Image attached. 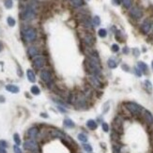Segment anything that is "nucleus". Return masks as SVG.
Instances as JSON below:
<instances>
[{"instance_id":"obj_1","label":"nucleus","mask_w":153,"mask_h":153,"mask_svg":"<svg viewBox=\"0 0 153 153\" xmlns=\"http://www.w3.org/2000/svg\"><path fill=\"white\" fill-rule=\"evenodd\" d=\"M124 106H125L128 111L131 114H132L133 116H139V115H141L142 112L144 111V109H143L141 105L137 104L135 102H125L124 103Z\"/></svg>"},{"instance_id":"obj_2","label":"nucleus","mask_w":153,"mask_h":153,"mask_svg":"<svg viewBox=\"0 0 153 153\" xmlns=\"http://www.w3.org/2000/svg\"><path fill=\"white\" fill-rule=\"evenodd\" d=\"M23 149L32 153H40V146L34 139H27L23 143Z\"/></svg>"},{"instance_id":"obj_3","label":"nucleus","mask_w":153,"mask_h":153,"mask_svg":"<svg viewBox=\"0 0 153 153\" xmlns=\"http://www.w3.org/2000/svg\"><path fill=\"white\" fill-rule=\"evenodd\" d=\"M35 16H36L35 11L31 7H27L21 14V18L23 21H31L35 18Z\"/></svg>"},{"instance_id":"obj_4","label":"nucleus","mask_w":153,"mask_h":153,"mask_svg":"<svg viewBox=\"0 0 153 153\" xmlns=\"http://www.w3.org/2000/svg\"><path fill=\"white\" fill-rule=\"evenodd\" d=\"M23 37L27 41H34L37 38V32L34 28L28 27L23 30Z\"/></svg>"},{"instance_id":"obj_5","label":"nucleus","mask_w":153,"mask_h":153,"mask_svg":"<svg viewBox=\"0 0 153 153\" xmlns=\"http://www.w3.org/2000/svg\"><path fill=\"white\" fill-rule=\"evenodd\" d=\"M44 65H45V59H44V57L40 56H37L34 57V59H33V66H34L36 69L40 70Z\"/></svg>"},{"instance_id":"obj_6","label":"nucleus","mask_w":153,"mask_h":153,"mask_svg":"<svg viewBox=\"0 0 153 153\" xmlns=\"http://www.w3.org/2000/svg\"><path fill=\"white\" fill-rule=\"evenodd\" d=\"M130 15H131L132 18L135 19V20H139V19H141L142 16H143V11H142V9L140 8L133 7L130 11Z\"/></svg>"},{"instance_id":"obj_7","label":"nucleus","mask_w":153,"mask_h":153,"mask_svg":"<svg viewBox=\"0 0 153 153\" xmlns=\"http://www.w3.org/2000/svg\"><path fill=\"white\" fill-rule=\"evenodd\" d=\"M122 125H123V120L120 117H117L114 120V132L117 133L122 132Z\"/></svg>"},{"instance_id":"obj_8","label":"nucleus","mask_w":153,"mask_h":153,"mask_svg":"<svg viewBox=\"0 0 153 153\" xmlns=\"http://www.w3.org/2000/svg\"><path fill=\"white\" fill-rule=\"evenodd\" d=\"M40 131H39V128L38 127H31L29 130L27 131V136H28V139H36L39 135Z\"/></svg>"},{"instance_id":"obj_9","label":"nucleus","mask_w":153,"mask_h":153,"mask_svg":"<svg viewBox=\"0 0 153 153\" xmlns=\"http://www.w3.org/2000/svg\"><path fill=\"white\" fill-rule=\"evenodd\" d=\"M50 135L54 138H59V139H62V140H66L67 138L66 134H64L61 131L56 130V129H53V130L50 131Z\"/></svg>"},{"instance_id":"obj_10","label":"nucleus","mask_w":153,"mask_h":153,"mask_svg":"<svg viewBox=\"0 0 153 153\" xmlns=\"http://www.w3.org/2000/svg\"><path fill=\"white\" fill-rule=\"evenodd\" d=\"M41 78L43 80V82L46 83V84H49L50 82H52V76H51V73H49L48 70H41Z\"/></svg>"},{"instance_id":"obj_11","label":"nucleus","mask_w":153,"mask_h":153,"mask_svg":"<svg viewBox=\"0 0 153 153\" xmlns=\"http://www.w3.org/2000/svg\"><path fill=\"white\" fill-rule=\"evenodd\" d=\"M150 29H151V23H150L149 21L146 20V21L141 25L140 30H141V32L143 33V34L146 35V34H147V33H149V32L150 31Z\"/></svg>"},{"instance_id":"obj_12","label":"nucleus","mask_w":153,"mask_h":153,"mask_svg":"<svg viewBox=\"0 0 153 153\" xmlns=\"http://www.w3.org/2000/svg\"><path fill=\"white\" fill-rule=\"evenodd\" d=\"M143 116H144V119L146 120V122L149 124V125H153V115L147 111V110H144L143 111Z\"/></svg>"},{"instance_id":"obj_13","label":"nucleus","mask_w":153,"mask_h":153,"mask_svg":"<svg viewBox=\"0 0 153 153\" xmlns=\"http://www.w3.org/2000/svg\"><path fill=\"white\" fill-rule=\"evenodd\" d=\"M84 41L85 43L88 46H92L95 43V39L91 34H87L84 37Z\"/></svg>"},{"instance_id":"obj_14","label":"nucleus","mask_w":153,"mask_h":153,"mask_svg":"<svg viewBox=\"0 0 153 153\" xmlns=\"http://www.w3.org/2000/svg\"><path fill=\"white\" fill-rule=\"evenodd\" d=\"M89 82L92 84L93 87L95 88H102V83L100 82V80L96 77V76H90L89 77Z\"/></svg>"},{"instance_id":"obj_15","label":"nucleus","mask_w":153,"mask_h":153,"mask_svg":"<svg viewBox=\"0 0 153 153\" xmlns=\"http://www.w3.org/2000/svg\"><path fill=\"white\" fill-rule=\"evenodd\" d=\"M26 75H27L28 80H29L31 83H35L36 82V75H35V73L32 70L28 69L26 70Z\"/></svg>"},{"instance_id":"obj_16","label":"nucleus","mask_w":153,"mask_h":153,"mask_svg":"<svg viewBox=\"0 0 153 153\" xmlns=\"http://www.w3.org/2000/svg\"><path fill=\"white\" fill-rule=\"evenodd\" d=\"M6 89L11 93H18L20 91L19 88L15 85H6Z\"/></svg>"},{"instance_id":"obj_17","label":"nucleus","mask_w":153,"mask_h":153,"mask_svg":"<svg viewBox=\"0 0 153 153\" xmlns=\"http://www.w3.org/2000/svg\"><path fill=\"white\" fill-rule=\"evenodd\" d=\"M87 126L88 129H90V130H96L98 125H97V123L95 122V120H93V119H89V120H88L87 122Z\"/></svg>"},{"instance_id":"obj_18","label":"nucleus","mask_w":153,"mask_h":153,"mask_svg":"<svg viewBox=\"0 0 153 153\" xmlns=\"http://www.w3.org/2000/svg\"><path fill=\"white\" fill-rule=\"evenodd\" d=\"M137 65H138V69H139L141 71H143V73H147V70H149V68H147V65L145 63V62L139 61L137 63Z\"/></svg>"},{"instance_id":"obj_19","label":"nucleus","mask_w":153,"mask_h":153,"mask_svg":"<svg viewBox=\"0 0 153 153\" xmlns=\"http://www.w3.org/2000/svg\"><path fill=\"white\" fill-rule=\"evenodd\" d=\"M28 55L31 57H35L39 55V50H38L36 47H30V48L28 49Z\"/></svg>"},{"instance_id":"obj_20","label":"nucleus","mask_w":153,"mask_h":153,"mask_svg":"<svg viewBox=\"0 0 153 153\" xmlns=\"http://www.w3.org/2000/svg\"><path fill=\"white\" fill-rule=\"evenodd\" d=\"M70 4L75 8H79V7L84 6L85 2L84 0H70Z\"/></svg>"},{"instance_id":"obj_21","label":"nucleus","mask_w":153,"mask_h":153,"mask_svg":"<svg viewBox=\"0 0 153 153\" xmlns=\"http://www.w3.org/2000/svg\"><path fill=\"white\" fill-rule=\"evenodd\" d=\"M63 124H64V126H65L66 128H69V129L74 128V126H75L74 122H73V120H71V119H70V118L65 119L64 122H63Z\"/></svg>"},{"instance_id":"obj_22","label":"nucleus","mask_w":153,"mask_h":153,"mask_svg":"<svg viewBox=\"0 0 153 153\" xmlns=\"http://www.w3.org/2000/svg\"><path fill=\"white\" fill-rule=\"evenodd\" d=\"M107 64L110 69H115V68H117V63L116 62V60H114L113 58H110L107 61Z\"/></svg>"},{"instance_id":"obj_23","label":"nucleus","mask_w":153,"mask_h":153,"mask_svg":"<svg viewBox=\"0 0 153 153\" xmlns=\"http://www.w3.org/2000/svg\"><path fill=\"white\" fill-rule=\"evenodd\" d=\"M78 140L83 142V143H87L88 142V136L85 134V133H79L78 134Z\"/></svg>"},{"instance_id":"obj_24","label":"nucleus","mask_w":153,"mask_h":153,"mask_svg":"<svg viewBox=\"0 0 153 153\" xmlns=\"http://www.w3.org/2000/svg\"><path fill=\"white\" fill-rule=\"evenodd\" d=\"M30 91H31L32 94H34V95H39L41 93V90H40L39 87H37V85H33V87H31Z\"/></svg>"},{"instance_id":"obj_25","label":"nucleus","mask_w":153,"mask_h":153,"mask_svg":"<svg viewBox=\"0 0 153 153\" xmlns=\"http://www.w3.org/2000/svg\"><path fill=\"white\" fill-rule=\"evenodd\" d=\"M98 34L101 38H105L107 36V31L106 29H104V28H101V29L98 31Z\"/></svg>"},{"instance_id":"obj_26","label":"nucleus","mask_w":153,"mask_h":153,"mask_svg":"<svg viewBox=\"0 0 153 153\" xmlns=\"http://www.w3.org/2000/svg\"><path fill=\"white\" fill-rule=\"evenodd\" d=\"M13 139H14V142H15V144H16L17 146H19V145L21 144V138H20V136H19L18 133H14Z\"/></svg>"},{"instance_id":"obj_27","label":"nucleus","mask_w":153,"mask_h":153,"mask_svg":"<svg viewBox=\"0 0 153 153\" xmlns=\"http://www.w3.org/2000/svg\"><path fill=\"white\" fill-rule=\"evenodd\" d=\"M113 153H120V146L117 144H114L112 147Z\"/></svg>"},{"instance_id":"obj_28","label":"nucleus","mask_w":153,"mask_h":153,"mask_svg":"<svg viewBox=\"0 0 153 153\" xmlns=\"http://www.w3.org/2000/svg\"><path fill=\"white\" fill-rule=\"evenodd\" d=\"M93 25L95 26H98L101 25V18H100L99 16H97V15L95 16L93 18Z\"/></svg>"},{"instance_id":"obj_29","label":"nucleus","mask_w":153,"mask_h":153,"mask_svg":"<svg viewBox=\"0 0 153 153\" xmlns=\"http://www.w3.org/2000/svg\"><path fill=\"white\" fill-rule=\"evenodd\" d=\"M122 3L126 9H130L132 7V0H122Z\"/></svg>"},{"instance_id":"obj_30","label":"nucleus","mask_w":153,"mask_h":153,"mask_svg":"<svg viewBox=\"0 0 153 153\" xmlns=\"http://www.w3.org/2000/svg\"><path fill=\"white\" fill-rule=\"evenodd\" d=\"M4 5L7 9H11L13 6V2H12V0H5Z\"/></svg>"},{"instance_id":"obj_31","label":"nucleus","mask_w":153,"mask_h":153,"mask_svg":"<svg viewBox=\"0 0 153 153\" xmlns=\"http://www.w3.org/2000/svg\"><path fill=\"white\" fill-rule=\"evenodd\" d=\"M7 22H8V25H9V26H15V23H16L15 20H14V19H13L12 17H8Z\"/></svg>"},{"instance_id":"obj_32","label":"nucleus","mask_w":153,"mask_h":153,"mask_svg":"<svg viewBox=\"0 0 153 153\" xmlns=\"http://www.w3.org/2000/svg\"><path fill=\"white\" fill-rule=\"evenodd\" d=\"M145 85H146L147 88L149 89V92H151V91H152V84L150 83V81H149V80H146V81H145Z\"/></svg>"},{"instance_id":"obj_33","label":"nucleus","mask_w":153,"mask_h":153,"mask_svg":"<svg viewBox=\"0 0 153 153\" xmlns=\"http://www.w3.org/2000/svg\"><path fill=\"white\" fill-rule=\"evenodd\" d=\"M83 147H84V149L85 151H88V152H91L92 151V147L90 145H88V144H84Z\"/></svg>"},{"instance_id":"obj_34","label":"nucleus","mask_w":153,"mask_h":153,"mask_svg":"<svg viewBox=\"0 0 153 153\" xmlns=\"http://www.w3.org/2000/svg\"><path fill=\"white\" fill-rule=\"evenodd\" d=\"M102 130H103L105 132H109V126H108L107 123L103 122V123L102 124Z\"/></svg>"},{"instance_id":"obj_35","label":"nucleus","mask_w":153,"mask_h":153,"mask_svg":"<svg viewBox=\"0 0 153 153\" xmlns=\"http://www.w3.org/2000/svg\"><path fill=\"white\" fill-rule=\"evenodd\" d=\"M8 147V143L5 141V140H0V147H4V149H6Z\"/></svg>"},{"instance_id":"obj_36","label":"nucleus","mask_w":153,"mask_h":153,"mask_svg":"<svg viewBox=\"0 0 153 153\" xmlns=\"http://www.w3.org/2000/svg\"><path fill=\"white\" fill-rule=\"evenodd\" d=\"M112 51L114 53H117L119 51V46L117 44H113L112 45Z\"/></svg>"},{"instance_id":"obj_37","label":"nucleus","mask_w":153,"mask_h":153,"mask_svg":"<svg viewBox=\"0 0 153 153\" xmlns=\"http://www.w3.org/2000/svg\"><path fill=\"white\" fill-rule=\"evenodd\" d=\"M13 150H14V153H23L22 150H21V149L17 145H15V146L13 147Z\"/></svg>"},{"instance_id":"obj_38","label":"nucleus","mask_w":153,"mask_h":153,"mask_svg":"<svg viewBox=\"0 0 153 153\" xmlns=\"http://www.w3.org/2000/svg\"><path fill=\"white\" fill-rule=\"evenodd\" d=\"M112 3L113 5H115V6H119L120 5V0H112Z\"/></svg>"},{"instance_id":"obj_39","label":"nucleus","mask_w":153,"mask_h":153,"mask_svg":"<svg viewBox=\"0 0 153 153\" xmlns=\"http://www.w3.org/2000/svg\"><path fill=\"white\" fill-rule=\"evenodd\" d=\"M133 55H134L135 56H138L140 55V52H139V50H138L137 48H135V49H133Z\"/></svg>"},{"instance_id":"obj_40","label":"nucleus","mask_w":153,"mask_h":153,"mask_svg":"<svg viewBox=\"0 0 153 153\" xmlns=\"http://www.w3.org/2000/svg\"><path fill=\"white\" fill-rule=\"evenodd\" d=\"M135 73H136V75H137V76H139V77H140V76L142 75V73H141V70H139L138 69H135Z\"/></svg>"},{"instance_id":"obj_41","label":"nucleus","mask_w":153,"mask_h":153,"mask_svg":"<svg viewBox=\"0 0 153 153\" xmlns=\"http://www.w3.org/2000/svg\"><path fill=\"white\" fill-rule=\"evenodd\" d=\"M0 153H7L6 149H4V147H0Z\"/></svg>"},{"instance_id":"obj_42","label":"nucleus","mask_w":153,"mask_h":153,"mask_svg":"<svg viewBox=\"0 0 153 153\" xmlns=\"http://www.w3.org/2000/svg\"><path fill=\"white\" fill-rule=\"evenodd\" d=\"M123 53H124V54H128V53H129V49H128V47H124V49H123Z\"/></svg>"},{"instance_id":"obj_43","label":"nucleus","mask_w":153,"mask_h":153,"mask_svg":"<svg viewBox=\"0 0 153 153\" xmlns=\"http://www.w3.org/2000/svg\"><path fill=\"white\" fill-rule=\"evenodd\" d=\"M5 101V99L3 98V97H1V96H0V102H3Z\"/></svg>"},{"instance_id":"obj_44","label":"nucleus","mask_w":153,"mask_h":153,"mask_svg":"<svg viewBox=\"0 0 153 153\" xmlns=\"http://www.w3.org/2000/svg\"><path fill=\"white\" fill-rule=\"evenodd\" d=\"M41 117H48L46 114H41Z\"/></svg>"},{"instance_id":"obj_45","label":"nucleus","mask_w":153,"mask_h":153,"mask_svg":"<svg viewBox=\"0 0 153 153\" xmlns=\"http://www.w3.org/2000/svg\"><path fill=\"white\" fill-rule=\"evenodd\" d=\"M1 50H2V45H1V43H0V52H1Z\"/></svg>"},{"instance_id":"obj_46","label":"nucleus","mask_w":153,"mask_h":153,"mask_svg":"<svg viewBox=\"0 0 153 153\" xmlns=\"http://www.w3.org/2000/svg\"><path fill=\"white\" fill-rule=\"evenodd\" d=\"M151 66H152V70H153V61H152V65Z\"/></svg>"}]
</instances>
